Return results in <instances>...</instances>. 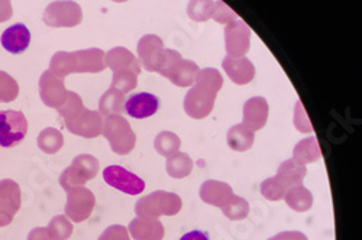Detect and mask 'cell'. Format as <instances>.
I'll list each match as a JSON object with an SVG mask.
<instances>
[{
  "label": "cell",
  "mask_w": 362,
  "mask_h": 240,
  "mask_svg": "<svg viewBox=\"0 0 362 240\" xmlns=\"http://www.w3.org/2000/svg\"><path fill=\"white\" fill-rule=\"evenodd\" d=\"M99 172V161L88 154L78 155L73 160L71 165L66 168L59 176V184L69 191L76 187H84V184L90 179L96 178Z\"/></svg>",
  "instance_id": "5b68a950"
},
{
  "label": "cell",
  "mask_w": 362,
  "mask_h": 240,
  "mask_svg": "<svg viewBox=\"0 0 362 240\" xmlns=\"http://www.w3.org/2000/svg\"><path fill=\"white\" fill-rule=\"evenodd\" d=\"M105 183L128 196H138L145 190L144 179L120 165L106 167L103 171Z\"/></svg>",
  "instance_id": "9c48e42d"
},
{
  "label": "cell",
  "mask_w": 362,
  "mask_h": 240,
  "mask_svg": "<svg viewBox=\"0 0 362 240\" xmlns=\"http://www.w3.org/2000/svg\"><path fill=\"white\" fill-rule=\"evenodd\" d=\"M64 145V136L55 128H47L38 135V148L44 154H57Z\"/></svg>",
  "instance_id": "f1b7e54d"
},
{
  "label": "cell",
  "mask_w": 362,
  "mask_h": 240,
  "mask_svg": "<svg viewBox=\"0 0 362 240\" xmlns=\"http://www.w3.org/2000/svg\"><path fill=\"white\" fill-rule=\"evenodd\" d=\"M28 133V120L22 112H0V146L13 148L19 145Z\"/></svg>",
  "instance_id": "8992f818"
},
{
  "label": "cell",
  "mask_w": 362,
  "mask_h": 240,
  "mask_svg": "<svg viewBox=\"0 0 362 240\" xmlns=\"http://www.w3.org/2000/svg\"><path fill=\"white\" fill-rule=\"evenodd\" d=\"M47 232L51 240H67L73 234V224L66 216H55L49 222Z\"/></svg>",
  "instance_id": "d6a6232c"
},
{
  "label": "cell",
  "mask_w": 362,
  "mask_h": 240,
  "mask_svg": "<svg viewBox=\"0 0 362 240\" xmlns=\"http://www.w3.org/2000/svg\"><path fill=\"white\" fill-rule=\"evenodd\" d=\"M40 96L45 106L52 109L62 107L69 97V90L64 85V78L58 77L51 70L44 71L40 78Z\"/></svg>",
  "instance_id": "8fae6325"
},
{
  "label": "cell",
  "mask_w": 362,
  "mask_h": 240,
  "mask_svg": "<svg viewBox=\"0 0 362 240\" xmlns=\"http://www.w3.org/2000/svg\"><path fill=\"white\" fill-rule=\"evenodd\" d=\"M284 200L291 210L298 213L309 212L313 205V194L303 187V184L288 188L284 194Z\"/></svg>",
  "instance_id": "d4e9b609"
},
{
  "label": "cell",
  "mask_w": 362,
  "mask_h": 240,
  "mask_svg": "<svg viewBox=\"0 0 362 240\" xmlns=\"http://www.w3.org/2000/svg\"><path fill=\"white\" fill-rule=\"evenodd\" d=\"M215 6H216L215 0H194V2L189 4L187 13L190 19L196 22H206L209 19H212Z\"/></svg>",
  "instance_id": "1f68e13d"
},
{
  "label": "cell",
  "mask_w": 362,
  "mask_h": 240,
  "mask_svg": "<svg viewBox=\"0 0 362 240\" xmlns=\"http://www.w3.org/2000/svg\"><path fill=\"white\" fill-rule=\"evenodd\" d=\"M125 95L117 92L115 88H109L107 92L100 97L99 102V113L103 117L109 116H116V114H122L125 109Z\"/></svg>",
  "instance_id": "4316f807"
},
{
  "label": "cell",
  "mask_w": 362,
  "mask_h": 240,
  "mask_svg": "<svg viewBox=\"0 0 362 240\" xmlns=\"http://www.w3.org/2000/svg\"><path fill=\"white\" fill-rule=\"evenodd\" d=\"M223 85V77L216 68H203L197 73L194 85L185 97V110L193 119H204L214 110L215 100Z\"/></svg>",
  "instance_id": "6da1fadb"
},
{
  "label": "cell",
  "mask_w": 362,
  "mask_h": 240,
  "mask_svg": "<svg viewBox=\"0 0 362 240\" xmlns=\"http://www.w3.org/2000/svg\"><path fill=\"white\" fill-rule=\"evenodd\" d=\"M19 96V84L6 71H0V103H11Z\"/></svg>",
  "instance_id": "836d02e7"
},
{
  "label": "cell",
  "mask_w": 362,
  "mask_h": 240,
  "mask_svg": "<svg viewBox=\"0 0 362 240\" xmlns=\"http://www.w3.org/2000/svg\"><path fill=\"white\" fill-rule=\"evenodd\" d=\"M181 59H183V58H181V54L178 51L164 48L160 58H158V61H157L156 73L168 78V76L171 74V71L175 68V66L181 61Z\"/></svg>",
  "instance_id": "e575fe53"
},
{
  "label": "cell",
  "mask_w": 362,
  "mask_h": 240,
  "mask_svg": "<svg viewBox=\"0 0 362 240\" xmlns=\"http://www.w3.org/2000/svg\"><path fill=\"white\" fill-rule=\"evenodd\" d=\"M222 212L229 220H243L250 215V203L245 198L233 194L230 200L222 207Z\"/></svg>",
  "instance_id": "4dcf8cb0"
},
{
  "label": "cell",
  "mask_w": 362,
  "mask_h": 240,
  "mask_svg": "<svg viewBox=\"0 0 362 240\" xmlns=\"http://www.w3.org/2000/svg\"><path fill=\"white\" fill-rule=\"evenodd\" d=\"M165 168H167V172L170 176L181 179V178H186L192 174L193 161L187 154L177 152V154L171 155L170 158H167Z\"/></svg>",
  "instance_id": "83f0119b"
},
{
  "label": "cell",
  "mask_w": 362,
  "mask_h": 240,
  "mask_svg": "<svg viewBox=\"0 0 362 240\" xmlns=\"http://www.w3.org/2000/svg\"><path fill=\"white\" fill-rule=\"evenodd\" d=\"M226 140H228L229 148L233 149V151L245 152L254 145V132L250 131L243 124L235 125L228 131Z\"/></svg>",
  "instance_id": "484cf974"
},
{
  "label": "cell",
  "mask_w": 362,
  "mask_h": 240,
  "mask_svg": "<svg viewBox=\"0 0 362 240\" xmlns=\"http://www.w3.org/2000/svg\"><path fill=\"white\" fill-rule=\"evenodd\" d=\"M268 113H269V106H268L267 99L252 97L244 104L243 125L247 126L252 132L261 131L267 124Z\"/></svg>",
  "instance_id": "2e32d148"
},
{
  "label": "cell",
  "mask_w": 362,
  "mask_h": 240,
  "mask_svg": "<svg viewBox=\"0 0 362 240\" xmlns=\"http://www.w3.org/2000/svg\"><path fill=\"white\" fill-rule=\"evenodd\" d=\"M183 201L168 191H154L146 197H142L135 204V213L141 219H158L161 216H174L180 213Z\"/></svg>",
  "instance_id": "3957f363"
},
{
  "label": "cell",
  "mask_w": 362,
  "mask_h": 240,
  "mask_svg": "<svg viewBox=\"0 0 362 240\" xmlns=\"http://www.w3.org/2000/svg\"><path fill=\"white\" fill-rule=\"evenodd\" d=\"M251 47V29L240 19L229 22L225 28V48L228 56L243 58Z\"/></svg>",
  "instance_id": "ba28073f"
},
{
  "label": "cell",
  "mask_w": 362,
  "mask_h": 240,
  "mask_svg": "<svg viewBox=\"0 0 362 240\" xmlns=\"http://www.w3.org/2000/svg\"><path fill=\"white\" fill-rule=\"evenodd\" d=\"M267 240H309L308 236L301 232H281Z\"/></svg>",
  "instance_id": "60d3db41"
},
{
  "label": "cell",
  "mask_w": 362,
  "mask_h": 240,
  "mask_svg": "<svg viewBox=\"0 0 362 240\" xmlns=\"http://www.w3.org/2000/svg\"><path fill=\"white\" fill-rule=\"evenodd\" d=\"M138 85V74L131 73V71H120V73H113L112 77V84L110 88L117 90L120 93H129Z\"/></svg>",
  "instance_id": "d590c367"
},
{
  "label": "cell",
  "mask_w": 362,
  "mask_h": 240,
  "mask_svg": "<svg viewBox=\"0 0 362 240\" xmlns=\"http://www.w3.org/2000/svg\"><path fill=\"white\" fill-rule=\"evenodd\" d=\"M128 232L135 240H161L165 234L164 226L158 219H135Z\"/></svg>",
  "instance_id": "44dd1931"
},
{
  "label": "cell",
  "mask_w": 362,
  "mask_h": 240,
  "mask_svg": "<svg viewBox=\"0 0 362 240\" xmlns=\"http://www.w3.org/2000/svg\"><path fill=\"white\" fill-rule=\"evenodd\" d=\"M105 51L100 48H88L73 51L74 73H102L106 68Z\"/></svg>",
  "instance_id": "9a60e30c"
},
{
  "label": "cell",
  "mask_w": 362,
  "mask_h": 240,
  "mask_svg": "<svg viewBox=\"0 0 362 240\" xmlns=\"http://www.w3.org/2000/svg\"><path fill=\"white\" fill-rule=\"evenodd\" d=\"M308 168L306 165H301L296 162L294 160H287L284 161L277 171V178L281 181V184L288 190L297 186L303 184V179L306 178Z\"/></svg>",
  "instance_id": "7402d4cb"
},
{
  "label": "cell",
  "mask_w": 362,
  "mask_h": 240,
  "mask_svg": "<svg viewBox=\"0 0 362 240\" xmlns=\"http://www.w3.org/2000/svg\"><path fill=\"white\" fill-rule=\"evenodd\" d=\"M180 240H210V239H209V234L206 232L193 230V232L186 233Z\"/></svg>",
  "instance_id": "ee69618b"
},
{
  "label": "cell",
  "mask_w": 362,
  "mask_h": 240,
  "mask_svg": "<svg viewBox=\"0 0 362 240\" xmlns=\"http://www.w3.org/2000/svg\"><path fill=\"white\" fill-rule=\"evenodd\" d=\"M294 125L297 128L298 132H303V133H310L313 131L312 125H310V120L306 114V110L301 104V102L296 103V112H294Z\"/></svg>",
  "instance_id": "74e56055"
},
{
  "label": "cell",
  "mask_w": 362,
  "mask_h": 240,
  "mask_svg": "<svg viewBox=\"0 0 362 240\" xmlns=\"http://www.w3.org/2000/svg\"><path fill=\"white\" fill-rule=\"evenodd\" d=\"M287 188L281 184L280 179L277 176H271L267 178L265 181L261 184V194L264 198L269 201H280L284 198Z\"/></svg>",
  "instance_id": "8d00e7d4"
},
{
  "label": "cell",
  "mask_w": 362,
  "mask_h": 240,
  "mask_svg": "<svg viewBox=\"0 0 362 240\" xmlns=\"http://www.w3.org/2000/svg\"><path fill=\"white\" fill-rule=\"evenodd\" d=\"M105 63H106V68H110L113 73L131 71L138 76L141 73L138 58L124 47H116V48H112L109 52H106Z\"/></svg>",
  "instance_id": "e0dca14e"
},
{
  "label": "cell",
  "mask_w": 362,
  "mask_h": 240,
  "mask_svg": "<svg viewBox=\"0 0 362 240\" xmlns=\"http://www.w3.org/2000/svg\"><path fill=\"white\" fill-rule=\"evenodd\" d=\"M199 71V66L194 61H190V59H181L168 76V80L177 87H190L194 84Z\"/></svg>",
  "instance_id": "cb8c5ba5"
},
{
  "label": "cell",
  "mask_w": 362,
  "mask_h": 240,
  "mask_svg": "<svg viewBox=\"0 0 362 240\" xmlns=\"http://www.w3.org/2000/svg\"><path fill=\"white\" fill-rule=\"evenodd\" d=\"M0 44L11 54H22L31 44V32L23 23H15L0 37Z\"/></svg>",
  "instance_id": "d6986e66"
},
{
  "label": "cell",
  "mask_w": 362,
  "mask_h": 240,
  "mask_svg": "<svg viewBox=\"0 0 362 240\" xmlns=\"http://www.w3.org/2000/svg\"><path fill=\"white\" fill-rule=\"evenodd\" d=\"M12 15H13V11H12L11 2H8V0H5V2H0V22H5L8 19H11Z\"/></svg>",
  "instance_id": "b9f144b4"
},
{
  "label": "cell",
  "mask_w": 362,
  "mask_h": 240,
  "mask_svg": "<svg viewBox=\"0 0 362 240\" xmlns=\"http://www.w3.org/2000/svg\"><path fill=\"white\" fill-rule=\"evenodd\" d=\"M212 19L218 23H222V25H228L229 22L238 19V15L223 2H216V6H215V11H214V15H212Z\"/></svg>",
  "instance_id": "f35d334b"
},
{
  "label": "cell",
  "mask_w": 362,
  "mask_h": 240,
  "mask_svg": "<svg viewBox=\"0 0 362 240\" xmlns=\"http://www.w3.org/2000/svg\"><path fill=\"white\" fill-rule=\"evenodd\" d=\"M21 208V188L12 179L0 181V227L12 223Z\"/></svg>",
  "instance_id": "7c38bea8"
},
{
  "label": "cell",
  "mask_w": 362,
  "mask_h": 240,
  "mask_svg": "<svg viewBox=\"0 0 362 240\" xmlns=\"http://www.w3.org/2000/svg\"><path fill=\"white\" fill-rule=\"evenodd\" d=\"M164 49V42L157 35H145L138 42V61L142 68L156 73L158 58Z\"/></svg>",
  "instance_id": "4fadbf2b"
},
{
  "label": "cell",
  "mask_w": 362,
  "mask_h": 240,
  "mask_svg": "<svg viewBox=\"0 0 362 240\" xmlns=\"http://www.w3.org/2000/svg\"><path fill=\"white\" fill-rule=\"evenodd\" d=\"M99 240H129V232L125 226L113 224L100 234Z\"/></svg>",
  "instance_id": "ab89813d"
},
{
  "label": "cell",
  "mask_w": 362,
  "mask_h": 240,
  "mask_svg": "<svg viewBox=\"0 0 362 240\" xmlns=\"http://www.w3.org/2000/svg\"><path fill=\"white\" fill-rule=\"evenodd\" d=\"M160 109V99L153 93H135L125 100V112L134 119H146L154 116Z\"/></svg>",
  "instance_id": "5bb4252c"
},
{
  "label": "cell",
  "mask_w": 362,
  "mask_h": 240,
  "mask_svg": "<svg viewBox=\"0 0 362 240\" xmlns=\"http://www.w3.org/2000/svg\"><path fill=\"white\" fill-rule=\"evenodd\" d=\"M57 112L64 119L67 131L73 135L95 139L103 133L105 117L99 112L86 109L81 97L74 92H69L66 103Z\"/></svg>",
  "instance_id": "7a4b0ae2"
},
{
  "label": "cell",
  "mask_w": 362,
  "mask_h": 240,
  "mask_svg": "<svg viewBox=\"0 0 362 240\" xmlns=\"http://www.w3.org/2000/svg\"><path fill=\"white\" fill-rule=\"evenodd\" d=\"M233 196V190L229 184L218 181V179H207L200 187V198L206 204L223 207L230 197Z\"/></svg>",
  "instance_id": "ffe728a7"
},
{
  "label": "cell",
  "mask_w": 362,
  "mask_h": 240,
  "mask_svg": "<svg viewBox=\"0 0 362 240\" xmlns=\"http://www.w3.org/2000/svg\"><path fill=\"white\" fill-rule=\"evenodd\" d=\"M222 67L228 77L238 85L250 84L255 77V67L247 56L230 58L226 56L222 63Z\"/></svg>",
  "instance_id": "ac0fdd59"
},
{
  "label": "cell",
  "mask_w": 362,
  "mask_h": 240,
  "mask_svg": "<svg viewBox=\"0 0 362 240\" xmlns=\"http://www.w3.org/2000/svg\"><path fill=\"white\" fill-rule=\"evenodd\" d=\"M96 205L95 194L86 187H76L67 191L66 215L74 223H81L92 215Z\"/></svg>",
  "instance_id": "30bf717a"
},
{
  "label": "cell",
  "mask_w": 362,
  "mask_h": 240,
  "mask_svg": "<svg viewBox=\"0 0 362 240\" xmlns=\"http://www.w3.org/2000/svg\"><path fill=\"white\" fill-rule=\"evenodd\" d=\"M322 157L320 146L316 136L300 140L293 149V160L301 165H308L319 161Z\"/></svg>",
  "instance_id": "603a6c76"
},
{
  "label": "cell",
  "mask_w": 362,
  "mask_h": 240,
  "mask_svg": "<svg viewBox=\"0 0 362 240\" xmlns=\"http://www.w3.org/2000/svg\"><path fill=\"white\" fill-rule=\"evenodd\" d=\"M102 135L107 139L112 151L117 155L131 154L136 143V135L122 114L106 117Z\"/></svg>",
  "instance_id": "277c9868"
},
{
  "label": "cell",
  "mask_w": 362,
  "mask_h": 240,
  "mask_svg": "<svg viewBox=\"0 0 362 240\" xmlns=\"http://www.w3.org/2000/svg\"><path fill=\"white\" fill-rule=\"evenodd\" d=\"M83 20V11L76 2H52L44 11V22L51 28H74Z\"/></svg>",
  "instance_id": "52a82bcc"
},
{
  "label": "cell",
  "mask_w": 362,
  "mask_h": 240,
  "mask_svg": "<svg viewBox=\"0 0 362 240\" xmlns=\"http://www.w3.org/2000/svg\"><path fill=\"white\" fill-rule=\"evenodd\" d=\"M28 240H51V239H49V236H48L47 229H44V227H37V229H34L31 233H29Z\"/></svg>",
  "instance_id": "7bdbcfd3"
},
{
  "label": "cell",
  "mask_w": 362,
  "mask_h": 240,
  "mask_svg": "<svg viewBox=\"0 0 362 240\" xmlns=\"http://www.w3.org/2000/svg\"><path fill=\"white\" fill-rule=\"evenodd\" d=\"M180 146H181L180 138L174 132H168V131L158 133L154 142V148L157 149V152L165 158H170L171 155L180 152Z\"/></svg>",
  "instance_id": "f546056e"
}]
</instances>
